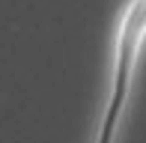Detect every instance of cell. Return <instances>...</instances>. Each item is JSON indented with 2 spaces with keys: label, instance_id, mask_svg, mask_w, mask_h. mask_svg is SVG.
I'll use <instances>...</instances> for the list:
<instances>
[{
  "label": "cell",
  "instance_id": "1",
  "mask_svg": "<svg viewBox=\"0 0 146 143\" xmlns=\"http://www.w3.org/2000/svg\"><path fill=\"white\" fill-rule=\"evenodd\" d=\"M143 27H146V0H137V3L128 9V18H125V27H122V39H119V63H116V89H113V99H110L108 119H104V128H102V137H98V143H110V134H113L119 107H122V101H125V89H128V72H131L134 48H137V39H140Z\"/></svg>",
  "mask_w": 146,
  "mask_h": 143
}]
</instances>
